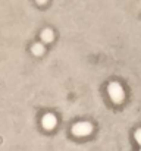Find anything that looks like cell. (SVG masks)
I'll return each instance as SVG.
<instances>
[{"mask_svg": "<svg viewBox=\"0 0 141 151\" xmlns=\"http://www.w3.org/2000/svg\"><path fill=\"white\" fill-rule=\"evenodd\" d=\"M31 51H33V54H34V56H41V54L44 53V47H43V44L35 43V44H33Z\"/></svg>", "mask_w": 141, "mask_h": 151, "instance_id": "cell-5", "label": "cell"}, {"mask_svg": "<svg viewBox=\"0 0 141 151\" xmlns=\"http://www.w3.org/2000/svg\"><path fill=\"white\" fill-rule=\"evenodd\" d=\"M56 123H57V119H56V116L51 114V113H47V114H44V116L41 117V126H43L46 131H51V129L56 126Z\"/></svg>", "mask_w": 141, "mask_h": 151, "instance_id": "cell-3", "label": "cell"}, {"mask_svg": "<svg viewBox=\"0 0 141 151\" xmlns=\"http://www.w3.org/2000/svg\"><path fill=\"white\" fill-rule=\"evenodd\" d=\"M107 94H109L110 100L113 103H116V104H119L125 97L124 88H122V85L119 82H110L109 87H107Z\"/></svg>", "mask_w": 141, "mask_h": 151, "instance_id": "cell-1", "label": "cell"}, {"mask_svg": "<svg viewBox=\"0 0 141 151\" xmlns=\"http://www.w3.org/2000/svg\"><path fill=\"white\" fill-rule=\"evenodd\" d=\"M41 40L44 43H51L53 41V31L50 28H46V29L41 31Z\"/></svg>", "mask_w": 141, "mask_h": 151, "instance_id": "cell-4", "label": "cell"}, {"mask_svg": "<svg viewBox=\"0 0 141 151\" xmlns=\"http://www.w3.org/2000/svg\"><path fill=\"white\" fill-rule=\"evenodd\" d=\"M93 132V125L90 122H78L72 126V134L75 137H87Z\"/></svg>", "mask_w": 141, "mask_h": 151, "instance_id": "cell-2", "label": "cell"}, {"mask_svg": "<svg viewBox=\"0 0 141 151\" xmlns=\"http://www.w3.org/2000/svg\"><path fill=\"white\" fill-rule=\"evenodd\" d=\"M38 1H40V3H44V1H46V0H38Z\"/></svg>", "mask_w": 141, "mask_h": 151, "instance_id": "cell-7", "label": "cell"}, {"mask_svg": "<svg viewBox=\"0 0 141 151\" xmlns=\"http://www.w3.org/2000/svg\"><path fill=\"white\" fill-rule=\"evenodd\" d=\"M134 138H135V141H137V142H138V144L141 145V128L135 131V134H134Z\"/></svg>", "mask_w": 141, "mask_h": 151, "instance_id": "cell-6", "label": "cell"}, {"mask_svg": "<svg viewBox=\"0 0 141 151\" xmlns=\"http://www.w3.org/2000/svg\"><path fill=\"white\" fill-rule=\"evenodd\" d=\"M140 151H141V150H140Z\"/></svg>", "mask_w": 141, "mask_h": 151, "instance_id": "cell-8", "label": "cell"}]
</instances>
